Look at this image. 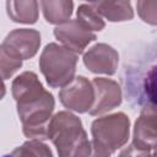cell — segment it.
Instances as JSON below:
<instances>
[{"label":"cell","mask_w":157,"mask_h":157,"mask_svg":"<svg viewBox=\"0 0 157 157\" xmlns=\"http://www.w3.org/2000/svg\"><path fill=\"white\" fill-rule=\"evenodd\" d=\"M23 135L28 139L48 140V124L55 108L54 96L47 91L33 71H23L11 83Z\"/></svg>","instance_id":"obj_1"},{"label":"cell","mask_w":157,"mask_h":157,"mask_svg":"<svg viewBox=\"0 0 157 157\" xmlns=\"http://www.w3.org/2000/svg\"><path fill=\"white\" fill-rule=\"evenodd\" d=\"M48 139L60 157H86L92 155V146L81 119L70 110L52 115L48 124Z\"/></svg>","instance_id":"obj_2"},{"label":"cell","mask_w":157,"mask_h":157,"mask_svg":"<svg viewBox=\"0 0 157 157\" xmlns=\"http://www.w3.org/2000/svg\"><path fill=\"white\" fill-rule=\"evenodd\" d=\"M92 155L107 157L121 148L130 137V119L123 113H113L94 119L91 124Z\"/></svg>","instance_id":"obj_3"},{"label":"cell","mask_w":157,"mask_h":157,"mask_svg":"<svg viewBox=\"0 0 157 157\" xmlns=\"http://www.w3.org/2000/svg\"><path fill=\"white\" fill-rule=\"evenodd\" d=\"M78 55L58 43H49L39 56V70L52 88H61L69 83L76 72Z\"/></svg>","instance_id":"obj_4"},{"label":"cell","mask_w":157,"mask_h":157,"mask_svg":"<svg viewBox=\"0 0 157 157\" xmlns=\"http://www.w3.org/2000/svg\"><path fill=\"white\" fill-rule=\"evenodd\" d=\"M59 101L67 110L87 113L94 101L92 82L85 76H75L59 91Z\"/></svg>","instance_id":"obj_5"},{"label":"cell","mask_w":157,"mask_h":157,"mask_svg":"<svg viewBox=\"0 0 157 157\" xmlns=\"http://www.w3.org/2000/svg\"><path fill=\"white\" fill-rule=\"evenodd\" d=\"M135 155H152L156 147V112L155 108L145 107L136 119L130 146Z\"/></svg>","instance_id":"obj_6"},{"label":"cell","mask_w":157,"mask_h":157,"mask_svg":"<svg viewBox=\"0 0 157 157\" xmlns=\"http://www.w3.org/2000/svg\"><path fill=\"white\" fill-rule=\"evenodd\" d=\"M91 82L94 90V101L88 110L90 115H102L121 104L123 93L117 81L107 77H94Z\"/></svg>","instance_id":"obj_7"},{"label":"cell","mask_w":157,"mask_h":157,"mask_svg":"<svg viewBox=\"0 0 157 157\" xmlns=\"http://www.w3.org/2000/svg\"><path fill=\"white\" fill-rule=\"evenodd\" d=\"M54 37L67 49L74 53L82 54L87 45L97 39V36L83 27L77 20H69L64 23L56 25L54 28Z\"/></svg>","instance_id":"obj_8"},{"label":"cell","mask_w":157,"mask_h":157,"mask_svg":"<svg viewBox=\"0 0 157 157\" xmlns=\"http://www.w3.org/2000/svg\"><path fill=\"white\" fill-rule=\"evenodd\" d=\"M82 61L91 72L112 76L117 72L119 54L112 45L97 43L83 54Z\"/></svg>","instance_id":"obj_9"},{"label":"cell","mask_w":157,"mask_h":157,"mask_svg":"<svg viewBox=\"0 0 157 157\" xmlns=\"http://www.w3.org/2000/svg\"><path fill=\"white\" fill-rule=\"evenodd\" d=\"M2 44L20 59H32L39 50L40 33L33 28H16L7 33Z\"/></svg>","instance_id":"obj_10"},{"label":"cell","mask_w":157,"mask_h":157,"mask_svg":"<svg viewBox=\"0 0 157 157\" xmlns=\"http://www.w3.org/2000/svg\"><path fill=\"white\" fill-rule=\"evenodd\" d=\"M92 6L109 22H125L134 18L130 0H98Z\"/></svg>","instance_id":"obj_11"},{"label":"cell","mask_w":157,"mask_h":157,"mask_svg":"<svg viewBox=\"0 0 157 157\" xmlns=\"http://www.w3.org/2000/svg\"><path fill=\"white\" fill-rule=\"evenodd\" d=\"M6 13L12 22L34 25L39 17L38 0H6Z\"/></svg>","instance_id":"obj_12"},{"label":"cell","mask_w":157,"mask_h":157,"mask_svg":"<svg viewBox=\"0 0 157 157\" xmlns=\"http://www.w3.org/2000/svg\"><path fill=\"white\" fill-rule=\"evenodd\" d=\"M40 7L45 21L50 25H60L69 21L74 11L72 0H40Z\"/></svg>","instance_id":"obj_13"},{"label":"cell","mask_w":157,"mask_h":157,"mask_svg":"<svg viewBox=\"0 0 157 157\" xmlns=\"http://www.w3.org/2000/svg\"><path fill=\"white\" fill-rule=\"evenodd\" d=\"M76 20L86 27L88 31H102L105 27V22L103 17L97 12V10L91 4H82L77 7Z\"/></svg>","instance_id":"obj_14"},{"label":"cell","mask_w":157,"mask_h":157,"mask_svg":"<svg viewBox=\"0 0 157 157\" xmlns=\"http://www.w3.org/2000/svg\"><path fill=\"white\" fill-rule=\"evenodd\" d=\"M23 60L11 53L2 43L0 44V77L10 80L21 67Z\"/></svg>","instance_id":"obj_15"},{"label":"cell","mask_w":157,"mask_h":157,"mask_svg":"<svg viewBox=\"0 0 157 157\" xmlns=\"http://www.w3.org/2000/svg\"><path fill=\"white\" fill-rule=\"evenodd\" d=\"M12 156H45L52 157L53 152L50 151L49 146L45 145L42 140L29 139L26 141L21 147H17L15 151L11 152Z\"/></svg>","instance_id":"obj_16"},{"label":"cell","mask_w":157,"mask_h":157,"mask_svg":"<svg viewBox=\"0 0 157 157\" xmlns=\"http://www.w3.org/2000/svg\"><path fill=\"white\" fill-rule=\"evenodd\" d=\"M136 9L137 15L144 22L151 26H156V0H137Z\"/></svg>","instance_id":"obj_17"},{"label":"cell","mask_w":157,"mask_h":157,"mask_svg":"<svg viewBox=\"0 0 157 157\" xmlns=\"http://www.w3.org/2000/svg\"><path fill=\"white\" fill-rule=\"evenodd\" d=\"M5 94H6V86L4 83V80L0 77V101L5 97Z\"/></svg>","instance_id":"obj_18"},{"label":"cell","mask_w":157,"mask_h":157,"mask_svg":"<svg viewBox=\"0 0 157 157\" xmlns=\"http://www.w3.org/2000/svg\"><path fill=\"white\" fill-rule=\"evenodd\" d=\"M83 1H87L88 4H91V5H93V4H96L98 0H83Z\"/></svg>","instance_id":"obj_19"}]
</instances>
